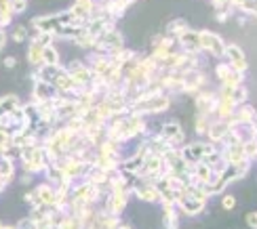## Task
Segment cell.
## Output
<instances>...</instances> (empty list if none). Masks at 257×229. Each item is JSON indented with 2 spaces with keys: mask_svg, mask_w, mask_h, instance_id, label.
<instances>
[{
  "mask_svg": "<svg viewBox=\"0 0 257 229\" xmlns=\"http://www.w3.org/2000/svg\"><path fill=\"white\" fill-rule=\"evenodd\" d=\"M171 107V95H154V97H144V99H135L128 103V114L137 116H154L163 114Z\"/></svg>",
  "mask_w": 257,
  "mask_h": 229,
  "instance_id": "6da1fadb",
  "label": "cell"
},
{
  "mask_svg": "<svg viewBox=\"0 0 257 229\" xmlns=\"http://www.w3.org/2000/svg\"><path fill=\"white\" fill-rule=\"evenodd\" d=\"M19 164L24 172L30 174H38L45 170L47 166V156H45V149L42 145H28V147H21V154H19Z\"/></svg>",
  "mask_w": 257,
  "mask_h": 229,
  "instance_id": "7a4b0ae2",
  "label": "cell"
},
{
  "mask_svg": "<svg viewBox=\"0 0 257 229\" xmlns=\"http://www.w3.org/2000/svg\"><path fill=\"white\" fill-rule=\"evenodd\" d=\"M198 38H200V51L209 57L223 59V49H226V40H223L217 32L211 30H198Z\"/></svg>",
  "mask_w": 257,
  "mask_h": 229,
  "instance_id": "3957f363",
  "label": "cell"
},
{
  "mask_svg": "<svg viewBox=\"0 0 257 229\" xmlns=\"http://www.w3.org/2000/svg\"><path fill=\"white\" fill-rule=\"evenodd\" d=\"M158 135L163 137L169 143V147H173V149H179L186 143V133H184V128H181V124L177 122V120H169V122L160 124Z\"/></svg>",
  "mask_w": 257,
  "mask_h": 229,
  "instance_id": "277c9868",
  "label": "cell"
},
{
  "mask_svg": "<svg viewBox=\"0 0 257 229\" xmlns=\"http://www.w3.org/2000/svg\"><path fill=\"white\" fill-rule=\"evenodd\" d=\"M181 80H184V93L194 97L198 91L207 89V74L202 68L198 70H188V72H181Z\"/></svg>",
  "mask_w": 257,
  "mask_h": 229,
  "instance_id": "5b68a950",
  "label": "cell"
},
{
  "mask_svg": "<svg viewBox=\"0 0 257 229\" xmlns=\"http://www.w3.org/2000/svg\"><path fill=\"white\" fill-rule=\"evenodd\" d=\"M55 164L63 170V174L70 179V181H80L82 177H84V172H87V166L89 164H84V162H80V160H76L74 156H63V158H59Z\"/></svg>",
  "mask_w": 257,
  "mask_h": 229,
  "instance_id": "8992f818",
  "label": "cell"
},
{
  "mask_svg": "<svg viewBox=\"0 0 257 229\" xmlns=\"http://www.w3.org/2000/svg\"><path fill=\"white\" fill-rule=\"evenodd\" d=\"M120 47H124V36L118 28H114V30H108V32H103V34L97 36V45H95L93 51L108 53L112 49H120Z\"/></svg>",
  "mask_w": 257,
  "mask_h": 229,
  "instance_id": "52a82bcc",
  "label": "cell"
},
{
  "mask_svg": "<svg viewBox=\"0 0 257 229\" xmlns=\"http://www.w3.org/2000/svg\"><path fill=\"white\" fill-rule=\"evenodd\" d=\"M215 105H217V91L211 89H202L194 95V107L196 114H205V116H215Z\"/></svg>",
  "mask_w": 257,
  "mask_h": 229,
  "instance_id": "ba28073f",
  "label": "cell"
},
{
  "mask_svg": "<svg viewBox=\"0 0 257 229\" xmlns=\"http://www.w3.org/2000/svg\"><path fill=\"white\" fill-rule=\"evenodd\" d=\"M175 206H177V210L181 214H186V216H198V214H202V212L207 210V202L192 198V195H188L186 191L179 193Z\"/></svg>",
  "mask_w": 257,
  "mask_h": 229,
  "instance_id": "9c48e42d",
  "label": "cell"
},
{
  "mask_svg": "<svg viewBox=\"0 0 257 229\" xmlns=\"http://www.w3.org/2000/svg\"><path fill=\"white\" fill-rule=\"evenodd\" d=\"M223 59H226L230 65L236 72H240V74H247L249 72V63H247V55H244V51H242V47H238V45H226V49H223Z\"/></svg>",
  "mask_w": 257,
  "mask_h": 229,
  "instance_id": "30bf717a",
  "label": "cell"
},
{
  "mask_svg": "<svg viewBox=\"0 0 257 229\" xmlns=\"http://www.w3.org/2000/svg\"><path fill=\"white\" fill-rule=\"evenodd\" d=\"M215 78L219 80V84H228V86L244 84V74L236 72L228 61H219L215 65Z\"/></svg>",
  "mask_w": 257,
  "mask_h": 229,
  "instance_id": "8fae6325",
  "label": "cell"
},
{
  "mask_svg": "<svg viewBox=\"0 0 257 229\" xmlns=\"http://www.w3.org/2000/svg\"><path fill=\"white\" fill-rule=\"evenodd\" d=\"M177 42V49L184 51V53H194V55H202L200 51V38H198V30H184L179 36H175Z\"/></svg>",
  "mask_w": 257,
  "mask_h": 229,
  "instance_id": "7c38bea8",
  "label": "cell"
},
{
  "mask_svg": "<svg viewBox=\"0 0 257 229\" xmlns=\"http://www.w3.org/2000/svg\"><path fill=\"white\" fill-rule=\"evenodd\" d=\"M179 154H181V158H184V162L188 166H194V164H198V162L202 160V154H205V141H186L184 145L179 147Z\"/></svg>",
  "mask_w": 257,
  "mask_h": 229,
  "instance_id": "4fadbf2b",
  "label": "cell"
},
{
  "mask_svg": "<svg viewBox=\"0 0 257 229\" xmlns=\"http://www.w3.org/2000/svg\"><path fill=\"white\" fill-rule=\"evenodd\" d=\"M57 97L55 86L51 82H40L36 80L34 86H32V101L34 103H42V101H53Z\"/></svg>",
  "mask_w": 257,
  "mask_h": 229,
  "instance_id": "5bb4252c",
  "label": "cell"
},
{
  "mask_svg": "<svg viewBox=\"0 0 257 229\" xmlns=\"http://www.w3.org/2000/svg\"><path fill=\"white\" fill-rule=\"evenodd\" d=\"M34 191H36V195H38V202H40V204L55 208V204H57V191H55V187H53L51 183H40V185H36Z\"/></svg>",
  "mask_w": 257,
  "mask_h": 229,
  "instance_id": "9a60e30c",
  "label": "cell"
},
{
  "mask_svg": "<svg viewBox=\"0 0 257 229\" xmlns=\"http://www.w3.org/2000/svg\"><path fill=\"white\" fill-rule=\"evenodd\" d=\"M230 130V126L223 122V120H213V122L209 124V130H207V141L209 143H215V145H219L221 143V139H223V135H226Z\"/></svg>",
  "mask_w": 257,
  "mask_h": 229,
  "instance_id": "2e32d148",
  "label": "cell"
},
{
  "mask_svg": "<svg viewBox=\"0 0 257 229\" xmlns=\"http://www.w3.org/2000/svg\"><path fill=\"white\" fill-rule=\"evenodd\" d=\"M163 208V227L165 229H179V210L175 204H160Z\"/></svg>",
  "mask_w": 257,
  "mask_h": 229,
  "instance_id": "e0dca14e",
  "label": "cell"
},
{
  "mask_svg": "<svg viewBox=\"0 0 257 229\" xmlns=\"http://www.w3.org/2000/svg\"><path fill=\"white\" fill-rule=\"evenodd\" d=\"M221 158L226 164H240L244 158V149H242V143H236V145H228V147H221Z\"/></svg>",
  "mask_w": 257,
  "mask_h": 229,
  "instance_id": "ac0fdd59",
  "label": "cell"
},
{
  "mask_svg": "<svg viewBox=\"0 0 257 229\" xmlns=\"http://www.w3.org/2000/svg\"><path fill=\"white\" fill-rule=\"evenodd\" d=\"M234 120L236 124H255V107L251 103H240L234 110Z\"/></svg>",
  "mask_w": 257,
  "mask_h": 229,
  "instance_id": "d6986e66",
  "label": "cell"
},
{
  "mask_svg": "<svg viewBox=\"0 0 257 229\" xmlns=\"http://www.w3.org/2000/svg\"><path fill=\"white\" fill-rule=\"evenodd\" d=\"M42 174H45V179H47V183H51L53 187H59V185H63V183H68L70 179L63 174V170L57 166V164H47L45 166V170H42Z\"/></svg>",
  "mask_w": 257,
  "mask_h": 229,
  "instance_id": "ffe728a7",
  "label": "cell"
},
{
  "mask_svg": "<svg viewBox=\"0 0 257 229\" xmlns=\"http://www.w3.org/2000/svg\"><path fill=\"white\" fill-rule=\"evenodd\" d=\"M40 139L36 133H32V130H19V133H13V145L15 147H28V145H38Z\"/></svg>",
  "mask_w": 257,
  "mask_h": 229,
  "instance_id": "44dd1931",
  "label": "cell"
},
{
  "mask_svg": "<svg viewBox=\"0 0 257 229\" xmlns=\"http://www.w3.org/2000/svg\"><path fill=\"white\" fill-rule=\"evenodd\" d=\"M74 45H76L78 49H84V51H93L95 49V45H97V36H93V34H89L84 28H80V32L76 34V38L72 40Z\"/></svg>",
  "mask_w": 257,
  "mask_h": 229,
  "instance_id": "7402d4cb",
  "label": "cell"
},
{
  "mask_svg": "<svg viewBox=\"0 0 257 229\" xmlns=\"http://www.w3.org/2000/svg\"><path fill=\"white\" fill-rule=\"evenodd\" d=\"M34 70L40 82H53L57 78V74L63 70V65H40V68H34Z\"/></svg>",
  "mask_w": 257,
  "mask_h": 229,
  "instance_id": "603a6c76",
  "label": "cell"
},
{
  "mask_svg": "<svg viewBox=\"0 0 257 229\" xmlns=\"http://www.w3.org/2000/svg\"><path fill=\"white\" fill-rule=\"evenodd\" d=\"M15 162L13 160H9L7 156H3L0 154V179L3 181H7V183H11L15 179Z\"/></svg>",
  "mask_w": 257,
  "mask_h": 229,
  "instance_id": "cb8c5ba5",
  "label": "cell"
},
{
  "mask_svg": "<svg viewBox=\"0 0 257 229\" xmlns=\"http://www.w3.org/2000/svg\"><path fill=\"white\" fill-rule=\"evenodd\" d=\"M80 32L78 26H74V24H66V26H59L53 30V36H55V40H74L76 38V34Z\"/></svg>",
  "mask_w": 257,
  "mask_h": 229,
  "instance_id": "d4e9b609",
  "label": "cell"
},
{
  "mask_svg": "<svg viewBox=\"0 0 257 229\" xmlns=\"http://www.w3.org/2000/svg\"><path fill=\"white\" fill-rule=\"evenodd\" d=\"M190 28V24H188V21L184 19V17H175V19H171L169 21V24H167V28H165V32H163V34H167V36H179L181 34V32H184V30H188Z\"/></svg>",
  "mask_w": 257,
  "mask_h": 229,
  "instance_id": "484cf974",
  "label": "cell"
},
{
  "mask_svg": "<svg viewBox=\"0 0 257 229\" xmlns=\"http://www.w3.org/2000/svg\"><path fill=\"white\" fill-rule=\"evenodd\" d=\"M26 59L32 68H40L42 65V47H38L36 42L30 40V47H28V53H26Z\"/></svg>",
  "mask_w": 257,
  "mask_h": 229,
  "instance_id": "4316f807",
  "label": "cell"
},
{
  "mask_svg": "<svg viewBox=\"0 0 257 229\" xmlns=\"http://www.w3.org/2000/svg\"><path fill=\"white\" fill-rule=\"evenodd\" d=\"M215 120V116H205V114H196L194 116V130L198 137H207V130H209V124Z\"/></svg>",
  "mask_w": 257,
  "mask_h": 229,
  "instance_id": "83f0119b",
  "label": "cell"
},
{
  "mask_svg": "<svg viewBox=\"0 0 257 229\" xmlns=\"http://www.w3.org/2000/svg\"><path fill=\"white\" fill-rule=\"evenodd\" d=\"M17 105H21V101H19V97H17L15 93L3 95V97H0V116H3V114H9V112H13Z\"/></svg>",
  "mask_w": 257,
  "mask_h": 229,
  "instance_id": "f1b7e54d",
  "label": "cell"
},
{
  "mask_svg": "<svg viewBox=\"0 0 257 229\" xmlns=\"http://www.w3.org/2000/svg\"><path fill=\"white\" fill-rule=\"evenodd\" d=\"M42 65H61L59 63V51L55 45L42 49Z\"/></svg>",
  "mask_w": 257,
  "mask_h": 229,
  "instance_id": "f546056e",
  "label": "cell"
},
{
  "mask_svg": "<svg viewBox=\"0 0 257 229\" xmlns=\"http://www.w3.org/2000/svg\"><path fill=\"white\" fill-rule=\"evenodd\" d=\"M230 99L240 105V103H249V89H247V84H238V86H234L232 93H230Z\"/></svg>",
  "mask_w": 257,
  "mask_h": 229,
  "instance_id": "4dcf8cb0",
  "label": "cell"
},
{
  "mask_svg": "<svg viewBox=\"0 0 257 229\" xmlns=\"http://www.w3.org/2000/svg\"><path fill=\"white\" fill-rule=\"evenodd\" d=\"M30 40L32 42H36L38 47H51V45H55V36L51 34V32H36L34 36H30Z\"/></svg>",
  "mask_w": 257,
  "mask_h": 229,
  "instance_id": "1f68e13d",
  "label": "cell"
},
{
  "mask_svg": "<svg viewBox=\"0 0 257 229\" xmlns=\"http://www.w3.org/2000/svg\"><path fill=\"white\" fill-rule=\"evenodd\" d=\"M11 38H13V42H26L30 38V28L19 24V26H13V30H11Z\"/></svg>",
  "mask_w": 257,
  "mask_h": 229,
  "instance_id": "d6a6232c",
  "label": "cell"
},
{
  "mask_svg": "<svg viewBox=\"0 0 257 229\" xmlns=\"http://www.w3.org/2000/svg\"><path fill=\"white\" fill-rule=\"evenodd\" d=\"M236 11L240 15H247V17H253L255 11H257V3L255 0H240V5L236 7Z\"/></svg>",
  "mask_w": 257,
  "mask_h": 229,
  "instance_id": "836d02e7",
  "label": "cell"
},
{
  "mask_svg": "<svg viewBox=\"0 0 257 229\" xmlns=\"http://www.w3.org/2000/svg\"><path fill=\"white\" fill-rule=\"evenodd\" d=\"M242 149H244V158H247L249 162H255V156H257V139L242 143Z\"/></svg>",
  "mask_w": 257,
  "mask_h": 229,
  "instance_id": "e575fe53",
  "label": "cell"
},
{
  "mask_svg": "<svg viewBox=\"0 0 257 229\" xmlns=\"http://www.w3.org/2000/svg\"><path fill=\"white\" fill-rule=\"evenodd\" d=\"M236 206V198L232 193H221V208L223 210H232Z\"/></svg>",
  "mask_w": 257,
  "mask_h": 229,
  "instance_id": "d590c367",
  "label": "cell"
},
{
  "mask_svg": "<svg viewBox=\"0 0 257 229\" xmlns=\"http://www.w3.org/2000/svg\"><path fill=\"white\" fill-rule=\"evenodd\" d=\"M24 200H26V204L30 206V208H32V206H38V204H40V202H38V195H36V191H34V189L28 191V193L24 195Z\"/></svg>",
  "mask_w": 257,
  "mask_h": 229,
  "instance_id": "8d00e7d4",
  "label": "cell"
},
{
  "mask_svg": "<svg viewBox=\"0 0 257 229\" xmlns=\"http://www.w3.org/2000/svg\"><path fill=\"white\" fill-rule=\"evenodd\" d=\"M28 9V3H11V11H13V15H24Z\"/></svg>",
  "mask_w": 257,
  "mask_h": 229,
  "instance_id": "74e56055",
  "label": "cell"
},
{
  "mask_svg": "<svg viewBox=\"0 0 257 229\" xmlns=\"http://www.w3.org/2000/svg\"><path fill=\"white\" fill-rule=\"evenodd\" d=\"M36 223L30 219V216H26V219H19V223L15 225V229H34Z\"/></svg>",
  "mask_w": 257,
  "mask_h": 229,
  "instance_id": "f35d334b",
  "label": "cell"
},
{
  "mask_svg": "<svg viewBox=\"0 0 257 229\" xmlns=\"http://www.w3.org/2000/svg\"><path fill=\"white\" fill-rule=\"evenodd\" d=\"M244 221H247V225L251 229H257V212H249L247 216H244Z\"/></svg>",
  "mask_w": 257,
  "mask_h": 229,
  "instance_id": "ab89813d",
  "label": "cell"
},
{
  "mask_svg": "<svg viewBox=\"0 0 257 229\" xmlns=\"http://www.w3.org/2000/svg\"><path fill=\"white\" fill-rule=\"evenodd\" d=\"M3 65L7 70H13L15 65H17V57H13V55H9V57H5V61H3Z\"/></svg>",
  "mask_w": 257,
  "mask_h": 229,
  "instance_id": "60d3db41",
  "label": "cell"
},
{
  "mask_svg": "<svg viewBox=\"0 0 257 229\" xmlns=\"http://www.w3.org/2000/svg\"><path fill=\"white\" fill-rule=\"evenodd\" d=\"M32 177H34V174H30V172H24V170H21V174H19V183H21V185H30V183H32Z\"/></svg>",
  "mask_w": 257,
  "mask_h": 229,
  "instance_id": "b9f144b4",
  "label": "cell"
},
{
  "mask_svg": "<svg viewBox=\"0 0 257 229\" xmlns=\"http://www.w3.org/2000/svg\"><path fill=\"white\" fill-rule=\"evenodd\" d=\"M215 19L219 21V24H226V21L230 19V15H228V13H223V11H215Z\"/></svg>",
  "mask_w": 257,
  "mask_h": 229,
  "instance_id": "7bdbcfd3",
  "label": "cell"
},
{
  "mask_svg": "<svg viewBox=\"0 0 257 229\" xmlns=\"http://www.w3.org/2000/svg\"><path fill=\"white\" fill-rule=\"evenodd\" d=\"M5 45H7V32H5V30H0V51L5 49Z\"/></svg>",
  "mask_w": 257,
  "mask_h": 229,
  "instance_id": "ee69618b",
  "label": "cell"
},
{
  "mask_svg": "<svg viewBox=\"0 0 257 229\" xmlns=\"http://www.w3.org/2000/svg\"><path fill=\"white\" fill-rule=\"evenodd\" d=\"M247 15H238V26H244V24H247Z\"/></svg>",
  "mask_w": 257,
  "mask_h": 229,
  "instance_id": "f6af8a7d",
  "label": "cell"
},
{
  "mask_svg": "<svg viewBox=\"0 0 257 229\" xmlns=\"http://www.w3.org/2000/svg\"><path fill=\"white\" fill-rule=\"evenodd\" d=\"M116 229H133V227H131V225H124V223H120V225L116 227Z\"/></svg>",
  "mask_w": 257,
  "mask_h": 229,
  "instance_id": "bcb514c9",
  "label": "cell"
},
{
  "mask_svg": "<svg viewBox=\"0 0 257 229\" xmlns=\"http://www.w3.org/2000/svg\"><path fill=\"white\" fill-rule=\"evenodd\" d=\"M3 229H15V225H7V223H5V225H3Z\"/></svg>",
  "mask_w": 257,
  "mask_h": 229,
  "instance_id": "7dc6e473",
  "label": "cell"
},
{
  "mask_svg": "<svg viewBox=\"0 0 257 229\" xmlns=\"http://www.w3.org/2000/svg\"><path fill=\"white\" fill-rule=\"evenodd\" d=\"M124 3H126V5H128V7H131V5H133V3H137V0H124Z\"/></svg>",
  "mask_w": 257,
  "mask_h": 229,
  "instance_id": "c3c4849f",
  "label": "cell"
},
{
  "mask_svg": "<svg viewBox=\"0 0 257 229\" xmlns=\"http://www.w3.org/2000/svg\"><path fill=\"white\" fill-rule=\"evenodd\" d=\"M11 3H28V0H11Z\"/></svg>",
  "mask_w": 257,
  "mask_h": 229,
  "instance_id": "681fc988",
  "label": "cell"
},
{
  "mask_svg": "<svg viewBox=\"0 0 257 229\" xmlns=\"http://www.w3.org/2000/svg\"><path fill=\"white\" fill-rule=\"evenodd\" d=\"M3 225H5V221H0V229H3Z\"/></svg>",
  "mask_w": 257,
  "mask_h": 229,
  "instance_id": "f907efd6",
  "label": "cell"
}]
</instances>
